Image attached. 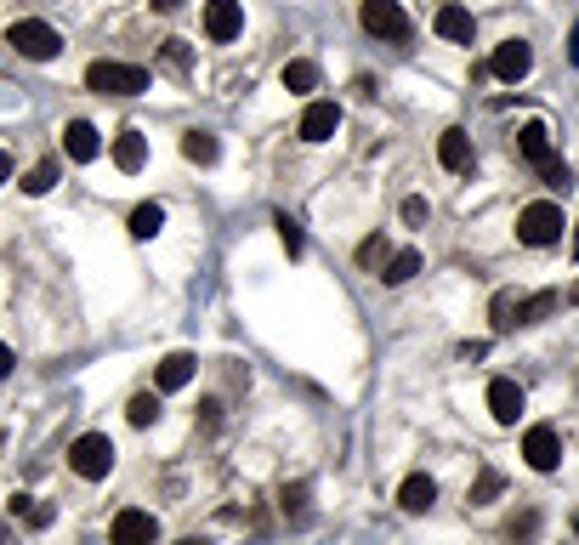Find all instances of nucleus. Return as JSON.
<instances>
[{
	"instance_id": "32",
	"label": "nucleus",
	"mask_w": 579,
	"mask_h": 545,
	"mask_svg": "<svg viewBox=\"0 0 579 545\" xmlns=\"http://www.w3.org/2000/svg\"><path fill=\"white\" fill-rule=\"evenodd\" d=\"M279 239L290 256H301V222H290V216H279Z\"/></svg>"
},
{
	"instance_id": "41",
	"label": "nucleus",
	"mask_w": 579,
	"mask_h": 545,
	"mask_svg": "<svg viewBox=\"0 0 579 545\" xmlns=\"http://www.w3.org/2000/svg\"><path fill=\"white\" fill-rule=\"evenodd\" d=\"M176 545H205V540H176Z\"/></svg>"
},
{
	"instance_id": "14",
	"label": "nucleus",
	"mask_w": 579,
	"mask_h": 545,
	"mask_svg": "<svg viewBox=\"0 0 579 545\" xmlns=\"http://www.w3.org/2000/svg\"><path fill=\"white\" fill-rule=\"evenodd\" d=\"M438 159H443V171H472V137L460 125H449L438 137Z\"/></svg>"
},
{
	"instance_id": "4",
	"label": "nucleus",
	"mask_w": 579,
	"mask_h": 545,
	"mask_svg": "<svg viewBox=\"0 0 579 545\" xmlns=\"http://www.w3.org/2000/svg\"><path fill=\"white\" fill-rule=\"evenodd\" d=\"M517 239H523V245H534V250L557 245V239H562V205H551V199H534V205L517 216Z\"/></svg>"
},
{
	"instance_id": "35",
	"label": "nucleus",
	"mask_w": 579,
	"mask_h": 545,
	"mask_svg": "<svg viewBox=\"0 0 579 545\" xmlns=\"http://www.w3.org/2000/svg\"><path fill=\"white\" fill-rule=\"evenodd\" d=\"M6 375H12V347L0 341V381H6Z\"/></svg>"
},
{
	"instance_id": "27",
	"label": "nucleus",
	"mask_w": 579,
	"mask_h": 545,
	"mask_svg": "<svg viewBox=\"0 0 579 545\" xmlns=\"http://www.w3.org/2000/svg\"><path fill=\"white\" fill-rule=\"evenodd\" d=\"M517 301H523V296H511V290H500V296L489 301V318H494V330H511V324H517Z\"/></svg>"
},
{
	"instance_id": "13",
	"label": "nucleus",
	"mask_w": 579,
	"mask_h": 545,
	"mask_svg": "<svg viewBox=\"0 0 579 545\" xmlns=\"http://www.w3.org/2000/svg\"><path fill=\"white\" fill-rule=\"evenodd\" d=\"M489 415L500 426H517V415H523V387H517V381H489Z\"/></svg>"
},
{
	"instance_id": "1",
	"label": "nucleus",
	"mask_w": 579,
	"mask_h": 545,
	"mask_svg": "<svg viewBox=\"0 0 579 545\" xmlns=\"http://www.w3.org/2000/svg\"><path fill=\"white\" fill-rule=\"evenodd\" d=\"M86 86L97 91V97H142L148 91V69H137V63H108V57H97L86 69Z\"/></svg>"
},
{
	"instance_id": "11",
	"label": "nucleus",
	"mask_w": 579,
	"mask_h": 545,
	"mask_svg": "<svg viewBox=\"0 0 579 545\" xmlns=\"http://www.w3.org/2000/svg\"><path fill=\"white\" fill-rule=\"evenodd\" d=\"M63 154L80 159V165H91V159L103 154V137H97V125H91V120H69V125H63Z\"/></svg>"
},
{
	"instance_id": "43",
	"label": "nucleus",
	"mask_w": 579,
	"mask_h": 545,
	"mask_svg": "<svg viewBox=\"0 0 579 545\" xmlns=\"http://www.w3.org/2000/svg\"><path fill=\"white\" fill-rule=\"evenodd\" d=\"M0 540H6V528H0Z\"/></svg>"
},
{
	"instance_id": "8",
	"label": "nucleus",
	"mask_w": 579,
	"mask_h": 545,
	"mask_svg": "<svg viewBox=\"0 0 579 545\" xmlns=\"http://www.w3.org/2000/svg\"><path fill=\"white\" fill-rule=\"evenodd\" d=\"M159 540V523H154V511H142V506H125L120 517H114V545H154Z\"/></svg>"
},
{
	"instance_id": "12",
	"label": "nucleus",
	"mask_w": 579,
	"mask_h": 545,
	"mask_svg": "<svg viewBox=\"0 0 579 545\" xmlns=\"http://www.w3.org/2000/svg\"><path fill=\"white\" fill-rule=\"evenodd\" d=\"M432 29H438L443 40H455V46H472V35H477V18L466 12V6H438V18H432Z\"/></svg>"
},
{
	"instance_id": "15",
	"label": "nucleus",
	"mask_w": 579,
	"mask_h": 545,
	"mask_svg": "<svg viewBox=\"0 0 579 545\" xmlns=\"http://www.w3.org/2000/svg\"><path fill=\"white\" fill-rule=\"evenodd\" d=\"M193 375H199V358H193V352H171V358H165V364H159V392H182L193 381Z\"/></svg>"
},
{
	"instance_id": "10",
	"label": "nucleus",
	"mask_w": 579,
	"mask_h": 545,
	"mask_svg": "<svg viewBox=\"0 0 579 545\" xmlns=\"http://www.w3.org/2000/svg\"><path fill=\"white\" fill-rule=\"evenodd\" d=\"M335 131H341V108H335V103L318 97V103L301 108V142H330Z\"/></svg>"
},
{
	"instance_id": "38",
	"label": "nucleus",
	"mask_w": 579,
	"mask_h": 545,
	"mask_svg": "<svg viewBox=\"0 0 579 545\" xmlns=\"http://www.w3.org/2000/svg\"><path fill=\"white\" fill-rule=\"evenodd\" d=\"M6 176H12V154H6V148H0V182H6Z\"/></svg>"
},
{
	"instance_id": "24",
	"label": "nucleus",
	"mask_w": 579,
	"mask_h": 545,
	"mask_svg": "<svg viewBox=\"0 0 579 545\" xmlns=\"http://www.w3.org/2000/svg\"><path fill=\"white\" fill-rule=\"evenodd\" d=\"M159 228H165V211H159V205H137V211H131V239H154Z\"/></svg>"
},
{
	"instance_id": "16",
	"label": "nucleus",
	"mask_w": 579,
	"mask_h": 545,
	"mask_svg": "<svg viewBox=\"0 0 579 545\" xmlns=\"http://www.w3.org/2000/svg\"><path fill=\"white\" fill-rule=\"evenodd\" d=\"M432 500H438V483H432L426 472L404 477V489H398V506H404L409 517H421V511H432Z\"/></svg>"
},
{
	"instance_id": "26",
	"label": "nucleus",
	"mask_w": 579,
	"mask_h": 545,
	"mask_svg": "<svg viewBox=\"0 0 579 545\" xmlns=\"http://www.w3.org/2000/svg\"><path fill=\"white\" fill-rule=\"evenodd\" d=\"M279 511L290 517V523H301V517H307V483H284V489H279Z\"/></svg>"
},
{
	"instance_id": "5",
	"label": "nucleus",
	"mask_w": 579,
	"mask_h": 545,
	"mask_svg": "<svg viewBox=\"0 0 579 545\" xmlns=\"http://www.w3.org/2000/svg\"><path fill=\"white\" fill-rule=\"evenodd\" d=\"M358 18H364L369 35L398 40V46H404V40L415 35V23H409V12L398 6V0H364V6H358Z\"/></svg>"
},
{
	"instance_id": "36",
	"label": "nucleus",
	"mask_w": 579,
	"mask_h": 545,
	"mask_svg": "<svg viewBox=\"0 0 579 545\" xmlns=\"http://www.w3.org/2000/svg\"><path fill=\"white\" fill-rule=\"evenodd\" d=\"M568 63L579 69V23H574V35H568Z\"/></svg>"
},
{
	"instance_id": "39",
	"label": "nucleus",
	"mask_w": 579,
	"mask_h": 545,
	"mask_svg": "<svg viewBox=\"0 0 579 545\" xmlns=\"http://www.w3.org/2000/svg\"><path fill=\"white\" fill-rule=\"evenodd\" d=\"M568 301H574V307H579V284H574V290H568Z\"/></svg>"
},
{
	"instance_id": "28",
	"label": "nucleus",
	"mask_w": 579,
	"mask_h": 545,
	"mask_svg": "<svg viewBox=\"0 0 579 545\" xmlns=\"http://www.w3.org/2000/svg\"><path fill=\"white\" fill-rule=\"evenodd\" d=\"M500 489H506V477L483 466V472H477V483H472V506H489V500H494Z\"/></svg>"
},
{
	"instance_id": "17",
	"label": "nucleus",
	"mask_w": 579,
	"mask_h": 545,
	"mask_svg": "<svg viewBox=\"0 0 579 545\" xmlns=\"http://www.w3.org/2000/svg\"><path fill=\"white\" fill-rule=\"evenodd\" d=\"M517 154H523L528 165H545V159H557V154H551V131H545L540 120H528L523 131H517Z\"/></svg>"
},
{
	"instance_id": "29",
	"label": "nucleus",
	"mask_w": 579,
	"mask_h": 545,
	"mask_svg": "<svg viewBox=\"0 0 579 545\" xmlns=\"http://www.w3.org/2000/svg\"><path fill=\"white\" fill-rule=\"evenodd\" d=\"M540 176H545V188H551V194H568V188H574V171H568L562 159H545Z\"/></svg>"
},
{
	"instance_id": "6",
	"label": "nucleus",
	"mask_w": 579,
	"mask_h": 545,
	"mask_svg": "<svg viewBox=\"0 0 579 545\" xmlns=\"http://www.w3.org/2000/svg\"><path fill=\"white\" fill-rule=\"evenodd\" d=\"M528 69H534V46H528V40H500V46H494V57H489L494 80L517 86V80H528Z\"/></svg>"
},
{
	"instance_id": "7",
	"label": "nucleus",
	"mask_w": 579,
	"mask_h": 545,
	"mask_svg": "<svg viewBox=\"0 0 579 545\" xmlns=\"http://www.w3.org/2000/svg\"><path fill=\"white\" fill-rule=\"evenodd\" d=\"M523 460L534 466V472H557L562 466V438H557V426H528L523 432Z\"/></svg>"
},
{
	"instance_id": "31",
	"label": "nucleus",
	"mask_w": 579,
	"mask_h": 545,
	"mask_svg": "<svg viewBox=\"0 0 579 545\" xmlns=\"http://www.w3.org/2000/svg\"><path fill=\"white\" fill-rule=\"evenodd\" d=\"M386 256H392V250H386V239H381V233L358 245V267H386Z\"/></svg>"
},
{
	"instance_id": "33",
	"label": "nucleus",
	"mask_w": 579,
	"mask_h": 545,
	"mask_svg": "<svg viewBox=\"0 0 579 545\" xmlns=\"http://www.w3.org/2000/svg\"><path fill=\"white\" fill-rule=\"evenodd\" d=\"M165 63H171V69H188V40H165Z\"/></svg>"
},
{
	"instance_id": "19",
	"label": "nucleus",
	"mask_w": 579,
	"mask_h": 545,
	"mask_svg": "<svg viewBox=\"0 0 579 545\" xmlns=\"http://www.w3.org/2000/svg\"><path fill=\"white\" fill-rule=\"evenodd\" d=\"M557 290H534V296H523L517 301V324H545V318L557 313Z\"/></svg>"
},
{
	"instance_id": "30",
	"label": "nucleus",
	"mask_w": 579,
	"mask_h": 545,
	"mask_svg": "<svg viewBox=\"0 0 579 545\" xmlns=\"http://www.w3.org/2000/svg\"><path fill=\"white\" fill-rule=\"evenodd\" d=\"M534 534H540V511H523V517H511L506 523V540H517V545L534 540Z\"/></svg>"
},
{
	"instance_id": "25",
	"label": "nucleus",
	"mask_w": 579,
	"mask_h": 545,
	"mask_svg": "<svg viewBox=\"0 0 579 545\" xmlns=\"http://www.w3.org/2000/svg\"><path fill=\"white\" fill-rule=\"evenodd\" d=\"M125 421H131V426H154L159 421V398H154V392H137V398L125 404Z\"/></svg>"
},
{
	"instance_id": "18",
	"label": "nucleus",
	"mask_w": 579,
	"mask_h": 545,
	"mask_svg": "<svg viewBox=\"0 0 579 545\" xmlns=\"http://www.w3.org/2000/svg\"><path fill=\"white\" fill-rule=\"evenodd\" d=\"M114 165H120L125 176H137L142 165H148V142H142V131H120V137H114Z\"/></svg>"
},
{
	"instance_id": "23",
	"label": "nucleus",
	"mask_w": 579,
	"mask_h": 545,
	"mask_svg": "<svg viewBox=\"0 0 579 545\" xmlns=\"http://www.w3.org/2000/svg\"><path fill=\"white\" fill-rule=\"evenodd\" d=\"M57 171H63L57 159H40L35 171L23 176V194H52V188H57Z\"/></svg>"
},
{
	"instance_id": "9",
	"label": "nucleus",
	"mask_w": 579,
	"mask_h": 545,
	"mask_svg": "<svg viewBox=\"0 0 579 545\" xmlns=\"http://www.w3.org/2000/svg\"><path fill=\"white\" fill-rule=\"evenodd\" d=\"M245 29V6L239 0H205V35L222 46V40H233Z\"/></svg>"
},
{
	"instance_id": "21",
	"label": "nucleus",
	"mask_w": 579,
	"mask_h": 545,
	"mask_svg": "<svg viewBox=\"0 0 579 545\" xmlns=\"http://www.w3.org/2000/svg\"><path fill=\"white\" fill-rule=\"evenodd\" d=\"M182 154H188L193 165H216V154H222V142H216L211 131H182Z\"/></svg>"
},
{
	"instance_id": "42",
	"label": "nucleus",
	"mask_w": 579,
	"mask_h": 545,
	"mask_svg": "<svg viewBox=\"0 0 579 545\" xmlns=\"http://www.w3.org/2000/svg\"><path fill=\"white\" fill-rule=\"evenodd\" d=\"M574 534H579V511H574Z\"/></svg>"
},
{
	"instance_id": "22",
	"label": "nucleus",
	"mask_w": 579,
	"mask_h": 545,
	"mask_svg": "<svg viewBox=\"0 0 579 545\" xmlns=\"http://www.w3.org/2000/svg\"><path fill=\"white\" fill-rule=\"evenodd\" d=\"M284 91H301V97H307V91H318V63H307V57H296V63H284Z\"/></svg>"
},
{
	"instance_id": "20",
	"label": "nucleus",
	"mask_w": 579,
	"mask_h": 545,
	"mask_svg": "<svg viewBox=\"0 0 579 545\" xmlns=\"http://www.w3.org/2000/svg\"><path fill=\"white\" fill-rule=\"evenodd\" d=\"M415 273H421V250H392L381 267V284H409Z\"/></svg>"
},
{
	"instance_id": "40",
	"label": "nucleus",
	"mask_w": 579,
	"mask_h": 545,
	"mask_svg": "<svg viewBox=\"0 0 579 545\" xmlns=\"http://www.w3.org/2000/svg\"><path fill=\"white\" fill-rule=\"evenodd\" d=\"M574 256H579V222H574Z\"/></svg>"
},
{
	"instance_id": "37",
	"label": "nucleus",
	"mask_w": 579,
	"mask_h": 545,
	"mask_svg": "<svg viewBox=\"0 0 579 545\" xmlns=\"http://www.w3.org/2000/svg\"><path fill=\"white\" fill-rule=\"evenodd\" d=\"M148 6H154V12H176V6H182V0H148Z\"/></svg>"
},
{
	"instance_id": "34",
	"label": "nucleus",
	"mask_w": 579,
	"mask_h": 545,
	"mask_svg": "<svg viewBox=\"0 0 579 545\" xmlns=\"http://www.w3.org/2000/svg\"><path fill=\"white\" fill-rule=\"evenodd\" d=\"M404 222H409V228H421V222H426V199H404Z\"/></svg>"
},
{
	"instance_id": "3",
	"label": "nucleus",
	"mask_w": 579,
	"mask_h": 545,
	"mask_svg": "<svg viewBox=\"0 0 579 545\" xmlns=\"http://www.w3.org/2000/svg\"><path fill=\"white\" fill-rule=\"evenodd\" d=\"M69 472L86 477V483H103L108 472H114V443L103 438V432H86V438L69 443Z\"/></svg>"
},
{
	"instance_id": "2",
	"label": "nucleus",
	"mask_w": 579,
	"mask_h": 545,
	"mask_svg": "<svg viewBox=\"0 0 579 545\" xmlns=\"http://www.w3.org/2000/svg\"><path fill=\"white\" fill-rule=\"evenodd\" d=\"M6 46H12L18 57H29V63H52V57L63 52V35H57L52 23L23 18V23H12V35H6Z\"/></svg>"
}]
</instances>
